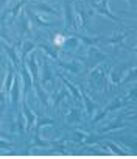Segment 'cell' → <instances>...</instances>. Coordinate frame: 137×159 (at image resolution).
<instances>
[{
	"label": "cell",
	"instance_id": "6da1fadb",
	"mask_svg": "<svg viewBox=\"0 0 137 159\" xmlns=\"http://www.w3.org/2000/svg\"><path fill=\"white\" fill-rule=\"evenodd\" d=\"M111 67L106 66V64H98L92 69L91 75H89V80L91 83L100 89H104L106 88V83H108V73H109Z\"/></svg>",
	"mask_w": 137,
	"mask_h": 159
},
{
	"label": "cell",
	"instance_id": "7a4b0ae2",
	"mask_svg": "<svg viewBox=\"0 0 137 159\" xmlns=\"http://www.w3.org/2000/svg\"><path fill=\"white\" fill-rule=\"evenodd\" d=\"M92 10H94L95 13H98V14H101V16H104V17H108V19L114 20L115 24H120V25H122L120 19H118L114 13H111L109 5H108V0H100L98 3H94V5H92Z\"/></svg>",
	"mask_w": 137,
	"mask_h": 159
},
{
	"label": "cell",
	"instance_id": "3957f363",
	"mask_svg": "<svg viewBox=\"0 0 137 159\" xmlns=\"http://www.w3.org/2000/svg\"><path fill=\"white\" fill-rule=\"evenodd\" d=\"M53 123V120L51 119H39L38 122H36V129H34V142H33V148H36V147H48V142H45V140H41V128L44 126V125H51Z\"/></svg>",
	"mask_w": 137,
	"mask_h": 159
},
{
	"label": "cell",
	"instance_id": "277c9868",
	"mask_svg": "<svg viewBox=\"0 0 137 159\" xmlns=\"http://www.w3.org/2000/svg\"><path fill=\"white\" fill-rule=\"evenodd\" d=\"M64 20H65V30H70V28H75L77 24L73 20V5L72 2L65 0L64 2Z\"/></svg>",
	"mask_w": 137,
	"mask_h": 159
},
{
	"label": "cell",
	"instance_id": "5b68a950",
	"mask_svg": "<svg viewBox=\"0 0 137 159\" xmlns=\"http://www.w3.org/2000/svg\"><path fill=\"white\" fill-rule=\"evenodd\" d=\"M25 13L28 14L30 20H31L34 25H38V27H47V28H50V27H51V24H50V22H47L45 19H42L38 13H33V10H31V8H30V10H27Z\"/></svg>",
	"mask_w": 137,
	"mask_h": 159
},
{
	"label": "cell",
	"instance_id": "8992f818",
	"mask_svg": "<svg viewBox=\"0 0 137 159\" xmlns=\"http://www.w3.org/2000/svg\"><path fill=\"white\" fill-rule=\"evenodd\" d=\"M106 59V55L103 52H100L97 47H91L89 48V61L94 62L95 66H98L100 62H103Z\"/></svg>",
	"mask_w": 137,
	"mask_h": 159
},
{
	"label": "cell",
	"instance_id": "52a82bcc",
	"mask_svg": "<svg viewBox=\"0 0 137 159\" xmlns=\"http://www.w3.org/2000/svg\"><path fill=\"white\" fill-rule=\"evenodd\" d=\"M27 67H28L30 73L33 75L34 81H39V69H38V62H36V55H34V53L30 55L28 62H27Z\"/></svg>",
	"mask_w": 137,
	"mask_h": 159
},
{
	"label": "cell",
	"instance_id": "ba28073f",
	"mask_svg": "<svg viewBox=\"0 0 137 159\" xmlns=\"http://www.w3.org/2000/svg\"><path fill=\"white\" fill-rule=\"evenodd\" d=\"M2 47H3V50L7 52V55L10 56L13 66H14L16 69H19V67H20V59H19V56H17V53H16V48H14V47H8L5 42H2Z\"/></svg>",
	"mask_w": 137,
	"mask_h": 159
},
{
	"label": "cell",
	"instance_id": "9c48e42d",
	"mask_svg": "<svg viewBox=\"0 0 137 159\" xmlns=\"http://www.w3.org/2000/svg\"><path fill=\"white\" fill-rule=\"evenodd\" d=\"M14 81H16V78H14V70H13V67H8V72H7V78H5V83H3V89H2V92H11V88H13V84H14Z\"/></svg>",
	"mask_w": 137,
	"mask_h": 159
},
{
	"label": "cell",
	"instance_id": "30bf717a",
	"mask_svg": "<svg viewBox=\"0 0 137 159\" xmlns=\"http://www.w3.org/2000/svg\"><path fill=\"white\" fill-rule=\"evenodd\" d=\"M22 109H24V116H25V119H27V129H30V128L34 125V122H36V116H34L33 111L28 108L27 102H22Z\"/></svg>",
	"mask_w": 137,
	"mask_h": 159
},
{
	"label": "cell",
	"instance_id": "8fae6325",
	"mask_svg": "<svg viewBox=\"0 0 137 159\" xmlns=\"http://www.w3.org/2000/svg\"><path fill=\"white\" fill-rule=\"evenodd\" d=\"M33 10H36V11H39V13H47V14H58V13H56V10H55L51 5L45 3V2L34 3V5H33Z\"/></svg>",
	"mask_w": 137,
	"mask_h": 159
},
{
	"label": "cell",
	"instance_id": "7c38bea8",
	"mask_svg": "<svg viewBox=\"0 0 137 159\" xmlns=\"http://www.w3.org/2000/svg\"><path fill=\"white\" fill-rule=\"evenodd\" d=\"M128 34H131V30H125V31H122V33H117V34H114L112 38H109L108 41H109L111 44H114V45H123V47H125L123 41H125V38H126Z\"/></svg>",
	"mask_w": 137,
	"mask_h": 159
},
{
	"label": "cell",
	"instance_id": "4fadbf2b",
	"mask_svg": "<svg viewBox=\"0 0 137 159\" xmlns=\"http://www.w3.org/2000/svg\"><path fill=\"white\" fill-rule=\"evenodd\" d=\"M59 78H61V81H62V83L65 84V88H67L68 91L72 92L73 98H75L77 102H81V92H80V91H78V89H77V88H75V86H73V84H72L70 81H67V80H65V78H64L62 75H59Z\"/></svg>",
	"mask_w": 137,
	"mask_h": 159
},
{
	"label": "cell",
	"instance_id": "5bb4252c",
	"mask_svg": "<svg viewBox=\"0 0 137 159\" xmlns=\"http://www.w3.org/2000/svg\"><path fill=\"white\" fill-rule=\"evenodd\" d=\"M22 73H24V83H25V92H27L28 89H31L34 78H33V75L30 73V70H28V67H27V66H24V67H22Z\"/></svg>",
	"mask_w": 137,
	"mask_h": 159
},
{
	"label": "cell",
	"instance_id": "9a60e30c",
	"mask_svg": "<svg viewBox=\"0 0 137 159\" xmlns=\"http://www.w3.org/2000/svg\"><path fill=\"white\" fill-rule=\"evenodd\" d=\"M19 91H20V81H19V78H16V81L11 88V98H13L14 106L19 105Z\"/></svg>",
	"mask_w": 137,
	"mask_h": 159
},
{
	"label": "cell",
	"instance_id": "2e32d148",
	"mask_svg": "<svg viewBox=\"0 0 137 159\" xmlns=\"http://www.w3.org/2000/svg\"><path fill=\"white\" fill-rule=\"evenodd\" d=\"M39 48H42L44 53H45L48 58H51L53 61H58V53H56V50H55L51 45H48V44H39Z\"/></svg>",
	"mask_w": 137,
	"mask_h": 159
},
{
	"label": "cell",
	"instance_id": "e0dca14e",
	"mask_svg": "<svg viewBox=\"0 0 137 159\" xmlns=\"http://www.w3.org/2000/svg\"><path fill=\"white\" fill-rule=\"evenodd\" d=\"M81 94H83V100H84V103H86V112H87V114L91 116V114H92V112L95 111L97 105H95V103H94V102L91 100V97H89V95H87L86 92H83V91H81Z\"/></svg>",
	"mask_w": 137,
	"mask_h": 159
},
{
	"label": "cell",
	"instance_id": "ac0fdd59",
	"mask_svg": "<svg viewBox=\"0 0 137 159\" xmlns=\"http://www.w3.org/2000/svg\"><path fill=\"white\" fill-rule=\"evenodd\" d=\"M67 120L70 123H75V122H80L81 120V114L78 109H73V108H68V114H67Z\"/></svg>",
	"mask_w": 137,
	"mask_h": 159
},
{
	"label": "cell",
	"instance_id": "d6986e66",
	"mask_svg": "<svg viewBox=\"0 0 137 159\" xmlns=\"http://www.w3.org/2000/svg\"><path fill=\"white\" fill-rule=\"evenodd\" d=\"M34 86H36V94H38L41 103H42V105H47V103H48V98H47V95H45V92H44L41 83H39V81H34Z\"/></svg>",
	"mask_w": 137,
	"mask_h": 159
},
{
	"label": "cell",
	"instance_id": "ffe728a7",
	"mask_svg": "<svg viewBox=\"0 0 137 159\" xmlns=\"http://www.w3.org/2000/svg\"><path fill=\"white\" fill-rule=\"evenodd\" d=\"M58 62H59L61 67H64V69H67V70H70V72L75 73V75L81 73V67H80L77 62H70V64H65V62H61V61H58Z\"/></svg>",
	"mask_w": 137,
	"mask_h": 159
},
{
	"label": "cell",
	"instance_id": "44dd1931",
	"mask_svg": "<svg viewBox=\"0 0 137 159\" xmlns=\"http://www.w3.org/2000/svg\"><path fill=\"white\" fill-rule=\"evenodd\" d=\"M42 83L48 84V86H53V76H51L50 69H48V66L45 62H44V78H42Z\"/></svg>",
	"mask_w": 137,
	"mask_h": 159
},
{
	"label": "cell",
	"instance_id": "7402d4cb",
	"mask_svg": "<svg viewBox=\"0 0 137 159\" xmlns=\"http://www.w3.org/2000/svg\"><path fill=\"white\" fill-rule=\"evenodd\" d=\"M20 22H22V25H20V34H31L30 22L27 20L25 14H22V16H20Z\"/></svg>",
	"mask_w": 137,
	"mask_h": 159
},
{
	"label": "cell",
	"instance_id": "603a6c76",
	"mask_svg": "<svg viewBox=\"0 0 137 159\" xmlns=\"http://www.w3.org/2000/svg\"><path fill=\"white\" fill-rule=\"evenodd\" d=\"M123 105H125V100H122V98H114V100L111 102V105L104 108V111H106V112H111V111H114V109L122 108Z\"/></svg>",
	"mask_w": 137,
	"mask_h": 159
},
{
	"label": "cell",
	"instance_id": "cb8c5ba5",
	"mask_svg": "<svg viewBox=\"0 0 137 159\" xmlns=\"http://www.w3.org/2000/svg\"><path fill=\"white\" fill-rule=\"evenodd\" d=\"M36 48V44H33V42H30V41H24V47H22V58L25 59V56L30 53V52H33Z\"/></svg>",
	"mask_w": 137,
	"mask_h": 159
},
{
	"label": "cell",
	"instance_id": "d4e9b609",
	"mask_svg": "<svg viewBox=\"0 0 137 159\" xmlns=\"http://www.w3.org/2000/svg\"><path fill=\"white\" fill-rule=\"evenodd\" d=\"M135 78H137V67H132V69L128 70L126 76L122 80V83H128V81H131V80H135Z\"/></svg>",
	"mask_w": 137,
	"mask_h": 159
},
{
	"label": "cell",
	"instance_id": "484cf974",
	"mask_svg": "<svg viewBox=\"0 0 137 159\" xmlns=\"http://www.w3.org/2000/svg\"><path fill=\"white\" fill-rule=\"evenodd\" d=\"M67 95H68V94H67V91H65V89H61V91H59V94H58V95L55 97V100H53V106H55V108H59V103H61V102H62V98H65Z\"/></svg>",
	"mask_w": 137,
	"mask_h": 159
},
{
	"label": "cell",
	"instance_id": "4316f807",
	"mask_svg": "<svg viewBox=\"0 0 137 159\" xmlns=\"http://www.w3.org/2000/svg\"><path fill=\"white\" fill-rule=\"evenodd\" d=\"M123 126H125L123 122H122V120H117V122H114V123L104 126V128H103V133H106V131H114V129H120V128H123Z\"/></svg>",
	"mask_w": 137,
	"mask_h": 159
},
{
	"label": "cell",
	"instance_id": "83f0119b",
	"mask_svg": "<svg viewBox=\"0 0 137 159\" xmlns=\"http://www.w3.org/2000/svg\"><path fill=\"white\" fill-rule=\"evenodd\" d=\"M73 137H75V140L80 142V143H83V142H89V140H91V139H87L89 136H87L86 133H81V131H73Z\"/></svg>",
	"mask_w": 137,
	"mask_h": 159
},
{
	"label": "cell",
	"instance_id": "f1b7e54d",
	"mask_svg": "<svg viewBox=\"0 0 137 159\" xmlns=\"http://www.w3.org/2000/svg\"><path fill=\"white\" fill-rule=\"evenodd\" d=\"M24 5H25V0H20V2L11 10V16H13V17H17L20 13H24V11H22V10H24Z\"/></svg>",
	"mask_w": 137,
	"mask_h": 159
},
{
	"label": "cell",
	"instance_id": "f546056e",
	"mask_svg": "<svg viewBox=\"0 0 137 159\" xmlns=\"http://www.w3.org/2000/svg\"><path fill=\"white\" fill-rule=\"evenodd\" d=\"M78 16H80V19H81V25H83L84 28H87V11H86L83 7H80Z\"/></svg>",
	"mask_w": 137,
	"mask_h": 159
},
{
	"label": "cell",
	"instance_id": "4dcf8cb0",
	"mask_svg": "<svg viewBox=\"0 0 137 159\" xmlns=\"http://www.w3.org/2000/svg\"><path fill=\"white\" fill-rule=\"evenodd\" d=\"M104 148H111L115 154H122V156H125V154H126V151H123L118 145H115V143H112V142H108V143L104 145Z\"/></svg>",
	"mask_w": 137,
	"mask_h": 159
},
{
	"label": "cell",
	"instance_id": "1f68e13d",
	"mask_svg": "<svg viewBox=\"0 0 137 159\" xmlns=\"http://www.w3.org/2000/svg\"><path fill=\"white\" fill-rule=\"evenodd\" d=\"M51 38H53V42H55L56 47H62V45L65 44V39H67V38H64L62 34H51Z\"/></svg>",
	"mask_w": 137,
	"mask_h": 159
},
{
	"label": "cell",
	"instance_id": "d6a6232c",
	"mask_svg": "<svg viewBox=\"0 0 137 159\" xmlns=\"http://www.w3.org/2000/svg\"><path fill=\"white\" fill-rule=\"evenodd\" d=\"M78 39H80L78 36H77V38H73V36H72V38H67V39H65V44L70 47V50H77V47H78Z\"/></svg>",
	"mask_w": 137,
	"mask_h": 159
},
{
	"label": "cell",
	"instance_id": "836d02e7",
	"mask_svg": "<svg viewBox=\"0 0 137 159\" xmlns=\"http://www.w3.org/2000/svg\"><path fill=\"white\" fill-rule=\"evenodd\" d=\"M125 100H134V102H137V86H135V88H134L128 95H126V98H125Z\"/></svg>",
	"mask_w": 137,
	"mask_h": 159
},
{
	"label": "cell",
	"instance_id": "e575fe53",
	"mask_svg": "<svg viewBox=\"0 0 137 159\" xmlns=\"http://www.w3.org/2000/svg\"><path fill=\"white\" fill-rule=\"evenodd\" d=\"M55 147H56L58 150H61V151H64V150H67V143H65L64 140H61V142H58V143H55Z\"/></svg>",
	"mask_w": 137,
	"mask_h": 159
},
{
	"label": "cell",
	"instance_id": "d590c367",
	"mask_svg": "<svg viewBox=\"0 0 137 159\" xmlns=\"http://www.w3.org/2000/svg\"><path fill=\"white\" fill-rule=\"evenodd\" d=\"M126 2H128L131 7H137V0H126Z\"/></svg>",
	"mask_w": 137,
	"mask_h": 159
},
{
	"label": "cell",
	"instance_id": "8d00e7d4",
	"mask_svg": "<svg viewBox=\"0 0 137 159\" xmlns=\"http://www.w3.org/2000/svg\"><path fill=\"white\" fill-rule=\"evenodd\" d=\"M7 147H11V143H7L5 140H2V148H7Z\"/></svg>",
	"mask_w": 137,
	"mask_h": 159
},
{
	"label": "cell",
	"instance_id": "74e56055",
	"mask_svg": "<svg viewBox=\"0 0 137 159\" xmlns=\"http://www.w3.org/2000/svg\"><path fill=\"white\" fill-rule=\"evenodd\" d=\"M7 2H8V0H2V5H5Z\"/></svg>",
	"mask_w": 137,
	"mask_h": 159
},
{
	"label": "cell",
	"instance_id": "f35d334b",
	"mask_svg": "<svg viewBox=\"0 0 137 159\" xmlns=\"http://www.w3.org/2000/svg\"><path fill=\"white\" fill-rule=\"evenodd\" d=\"M132 50H134V52H135V53H137V47H135V48H132Z\"/></svg>",
	"mask_w": 137,
	"mask_h": 159
},
{
	"label": "cell",
	"instance_id": "ab89813d",
	"mask_svg": "<svg viewBox=\"0 0 137 159\" xmlns=\"http://www.w3.org/2000/svg\"><path fill=\"white\" fill-rule=\"evenodd\" d=\"M134 147H135V148H137V142H135V143H134Z\"/></svg>",
	"mask_w": 137,
	"mask_h": 159
},
{
	"label": "cell",
	"instance_id": "60d3db41",
	"mask_svg": "<svg viewBox=\"0 0 137 159\" xmlns=\"http://www.w3.org/2000/svg\"><path fill=\"white\" fill-rule=\"evenodd\" d=\"M135 17H137V14H135Z\"/></svg>",
	"mask_w": 137,
	"mask_h": 159
}]
</instances>
